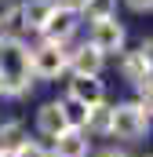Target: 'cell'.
I'll use <instances>...</instances> for the list:
<instances>
[{"label":"cell","instance_id":"2","mask_svg":"<svg viewBox=\"0 0 153 157\" xmlns=\"http://www.w3.org/2000/svg\"><path fill=\"white\" fill-rule=\"evenodd\" d=\"M150 124V110H142L139 102H124V106H110V132L117 139H139Z\"/></svg>","mask_w":153,"mask_h":157},{"label":"cell","instance_id":"14","mask_svg":"<svg viewBox=\"0 0 153 157\" xmlns=\"http://www.w3.org/2000/svg\"><path fill=\"white\" fill-rule=\"evenodd\" d=\"M84 11L91 22H102V18H113L117 11V0H84Z\"/></svg>","mask_w":153,"mask_h":157},{"label":"cell","instance_id":"16","mask_svg":"<svg viewBox=\"0 0 153 157\" xmlns=\"http://www.w3.org/2000/svg\"><path fill=\"white\" fill-rule=\"evenodd\" d=\"M15 157H51V154H44L37 143H29V139H26V143H22V146L15 150Z\"/></svg>","mask_w":153,"mask_h":157},{"label":"cell","instance_id":"13","mask_svg":"<svg viewBox=\"0 0 153 157\" xmlns=\"http://www.w3.org/2000/svg\"><path fill=\"white\" fill-rule=\"evenodd\" d=\"M58 110H62L66 128H73V132H84V128H88V106H80V102H73V99H66V102H58Z\"/></svg>","mask_w":153,"mask_h":157},{"label":"cell","instance_id":"18","mask_svg":"<svg viewBox=\"0 0 153 157\" xmlns=\"http://www.w3.org/2000/svg\"><path fill=\"white\" fill-rule=\"evenodd\" d=\"M150 4H153V0H128L131 11H150Z\"/></svg>","mask_w":153,"mask_h":157},{"label":"cell","instance_id":"12","mask_svg":"<svg viewBox=\"0 0 153 157\" xmlns=\"http://www.w3.org/2000/svg\"><path fill=\"white\" fill-rule=\"evenodd\" d=\"M22 143H26V132H22V124H18V121L0 124V154H4V157H11Z\"/></svg>","mask_w":153,"mask_h":157},{"label":"cell","instance_id":"4","mask_svg":"<svg viewBox=\"0 0 153 157\" xmlns=\"http://www.w3.org/2000/svg\"><path fill=\"white\" fill-rule=\"evenodd\" d=\"M120 44H124V26H120L117 18L91 22V48H95L99 55H106V51H120Z\"/></svg>","mask_w":153,"mask_h":157},{"label":"cell","instance_id":"1","mask_svg":"<svg viewBox=\"0 0 153 157\" xmlns=\"http://www.w3.org/2000/svg\"><path fill=\"white\" fill-rule=\"evenodd\" d=\"M29 91V51L22 40H0V95Z\"/></svg>","mask_w":153,"mask_h":157},{"label":"cell","instance_id":"20","mask_svg":"<svg viewBox=\"0 0 153 157\" xmlns=\"http://www.w3.org/2000/svg\"><path fill=\"white\" fill-rule=\"evenodd\" d=\"M102 157H128V154H120V150H106Z\"/></svg>","mask_w":153,"mask_h":157},{"label":"cell","instance_id":"19","mask_svg":"<svg viewBox=\"0 0 153 157\" xmlns=\"http://www.w3.org/2000/svg\"><path fill=\"white\" fill-rule=\"evenodd\" d=\"M7 11H11V4H7V0H0V22H4V15H7Z\"/></svg>","mask_w":153,"mask_h":157},{"label":"cell","instance_id":"5","mask_svg":"<svg viewBox=\"0 0 153 157\" xmlns=\"http://www.w3.org/2000/svg\"><path fill=\"white\" fill-rule=\"evenodd\" d=\"M69 99L91 110V106H102L106 88H102V80H99V77H73V80H69Z\"/></svg>","mask_w":153,"mask_h":157},{"label":"cell","instance_id":"11","mask_svg":"<svg viewBox=\"0 0 153 157\" xmlns=\"http://www.w3.org/2000/svg\"><path fill=\"white\" fill-rule=\"evenodd\" d=\"M37 128L44 132V135H51V139L66 132V121H62L58 102H47V106H40V113H37Z\"/></svg>","mask_w":153,"mask_h":157},{"label":"cell","instance_id":"21","mask_svg":"<svg viewBox=\"0 0 153 157\" xmlns=\"http://www.w3.org/2000/svg\"><path fill=\"white\" fill-rule=\"evenodd\" d=\"M0 157H4V154H0Z\"/></svg>","mask_w":153,"mask_h":157},{"label":"cell","instance_id":"9","mask_svg":"<svg viewBox=\"0 0 153 157\" xmlns=\"http://www.w3.org/2000/svg\"><path fill=\"white\" fill-rule=\"evenodd\" d=\"M51 11H55V4H51V0H26V4L18 7V15H22V26H26V29H44V22L51 18Z\"/></svg>","mask_w":153,"mask_h":157},{"label":"cell","instance_id":"8","mask_svg":"<svg viewBox=\"0 0 153 157\" xmlns=\"http://www.w3.org/2000/svg\"><path fill=\"white\" fill-rule=\"evenodd\" d=\"M55 157H88V135L66 128L62 135H55Z\"/></svg>","mask_w":153,"mask_h":157},{"label":"cell","instance_id":"7","mask_svg":"<svg viewBox=\"0 0 153 157\" xmlns=\"http://www.w3.org/2000/svg\"><path fill=\"white\" fill-rule=\"evenodd\" d=\"M69 66H73L76 77H99V70H102V55H99L91 44H84V48H76L73 55H69Z\"/></svg>","mask_w":153,"mask_h":157},{"label":"cell","instance_id":"6","mask_svg":"<svg viewBox=\"0 0 153 157\" xmlns=\"http://www.w3.org/2000/svg\"><path fill=\"white\" fill-rule=\"evenodd\" d=\"M76 29V15L73 11H62V7H55L51 11V18L44 22V37H47V44H58L62 48V40H69Z\"/></svg>","mask_w":153,"mask_h":157},{"label":"cell","instance_id":"3","mask_svg":"<svg viewBox=\"0 0 153 157\" xmlns=\"http://www.w3.org/2000/svg\"><path fill=\"white\" fill-rule=\"evenodd\" d=\"M66 66H69V55H66L58 44H40L37 51L29 55V73H37V77H44V80L58 77Z\"/></svg>","mask_w":153,"mask_h":157},{"label":"cell","instance_id":"17","mask_svg":"<svg viewBox=\"0 0 153 157\" xmlns=\"http://www.w3.org/2000/svg\"><path fill=\"white\" fill-rule=\"evenodd\" d=\"M51 4H55V7H62V11H84V0H51Z\"/></svg>","mask_w":153,"mask_h":157},{"label":"cell","instance_id":"15","mask_svg":"<svg viewBox=\"0 0 153 157\" xmlns=\"http://www.w3.org/2000/svg\"><path fill=\"white\" fill-rule=\"evenodd\" d=\"M88 128L110 132V106H91V110H88Z\"/></svg>","mask_w":153,"mask_h":157},{"label":"cell","instance_id":"10","mask_svg":"<svg viewBox=\"0 0 153 157\" xmlns=\"http://www.w3.org/2000/svg\"><path fill=\"white\" fill-rule=\"evenodd\" d=\"M124 77L131 80V84L150 80V44H142L139 51H131V55L124 59Z\"/></svg>","mask_w":153,"mask_h":157}]
</instances>
